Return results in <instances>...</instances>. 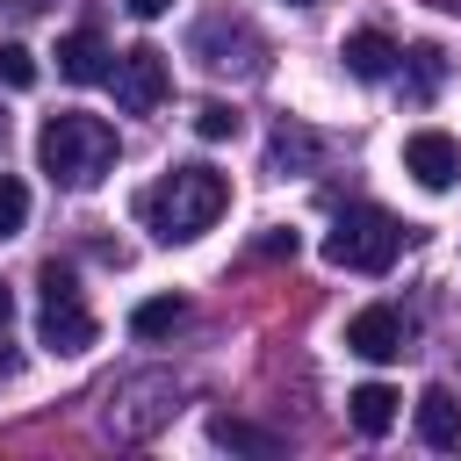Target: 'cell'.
<instances>
[{
	"mask_svg": "<svg viewBox=\"0 0 461 461\" xmlns=\"http://www.w3.org/2000/svg\"><path fill=\"white\" fill-rule=\"evenodd\" d=\"M223 209H230V180H223L216 166H173V173H158V180L137 194V223H144L158 245L202 238Z\"/></svg>",
	"mask_w": 461,
	"mask_h": 461,
	"instance_id": "1",
	"label": "cell"
},
{
	"mask_svg": "<svg viewBox=\"0 0 461 461\" xmlns=\"http://www.w3.org/2000/svg\"><path fill=\"white\" fill-rule=\"evenodd\" d=\"M50 0H0V22H29V14H43Z\"/></svg>",
	"mask_w": 461,
	"mask_h": 461,
	"instance_id": "22",
	"label": "cell"
},
{
	"mask_svg": "<svg viewBox=\"0 0 461 461\" xmlns=\"http://www.w3.org/2000/svg\"><path fill=\"white\" fill-rule=\"evenodd\" d=\"M403 173L439 194V187L461 180V144H454L447 130H411V137H403Z\"/></svg>",
	"mask_w": 461,
	"mask_h": 461,
	"instance_id": "8",
	"label": "cell"
},
{
	"mask_svg": "<svg viewBox=\"0 0 461 461\" xmlns=\"http://www.w3.org/2000/svg\"><path fill=\"white\" fill-rule=\"evenodd\" d=\"M209 439L216 447H230V454H259V461H274L281 454V432H267V425H252V418H209Z\"/></svg>",
	"mask_w": 461,
	"mask_h": 461,
	"instance_id": "14",
	"label": "cell"
},
{
	"mask_svg": "<svg viewBox=\"0 0 461 461\" xmlns=\"http://www.w3.org/2000/svg\"><path fill=\"white\" fill-rule=\"evenodd\" d=\"M418 439L425 447H461V403H454V389H425L418 396Z\"/></svg>",
	"mask_w": 461,
	"mask_h": 461,
	"instance_id": "12",
	"label": "cell"
},
{
	"mask_svg": "<svg viewBox=\"0 0 461 461\" xmlns=\"http://www.w3.org/2000/svg\"><path fill=\"white\" fill-rule=\"evenodd\" d=\"M194 58L209 65V72H267V43H259V29L252 22H238V14H209L202 29H194Z\"/></svg>",
	"mask_w": 461,
	"mask_h": 461,
	"instance_id": "6",
	"label": "cell"
},
{
	"mask_svg": "<svg viewBox=\"0 0 461 461\" xmlns=\"http://www.w3.org/2000/svg\"><path fill=\"white\" fill-rule=\"evenodd\" d=\"M259 252H267V259H281V252L295 259V230H267V238H259Z\"/></svg>",
	"mask_w": 461,
	"mask_h": 461,
	"instance_id": "21",
	"label": "cell"
},
{
	"mask_svg": "<svg viewBox=\"0 0 461 461\" xmlns=\"http://www.w3.org/2000/svg\"><path fill=\"white\" fill-rule=\"evenodd\" d=\"M108 79H115V108L122 115H151L158 101H166V50H151V43H137V50H122L115 65H108Z\"/></svg>",
	"mask_w": 461,
	"mask_h": 461,
	"instance_id": "7",
	"label": "cell"
},
{
	"mask_svg": "<svg viewBox=\"0 0 461 461\" xmlns=\"http://www.w3.org/2000/svg\"><path fill=\"white\" fill-rule=\"evenodd\" d=\"M295 7H317V0H295Z\"/></svg>",
	"mask_w": 461,
	"mask_h": 461,
	"instance_id": "25",
	"label": "cell"
},
{
	"mask_svg": "<svg viewBox=\"0 0 461 461\" xmlns=\"http://www.w3.org/2000/svg\"><path fill=\"white\" fill-rule=\"evenodd\" d=\"M36 339H43L50 353H86V346H94V310H86L79 281H72L58 259L43 267V317H36Z\"/></svg>",
	"mask_w": 461,
	"mask_h": 461,
	"instance_id": "5",
	"label": "cell"
},
{
	"mask_svg": "<svg viewBox=\"0 0 461 461\" xmlns=\"http://www.w3.org/2000/svg\"><path fill=\"white\" fill-rule=\"evenodd\" d=\"M115 122H101V115H79V108H58V115H43V130H36V166L50 173V187H101L108 180V166H115Z\"/></svg>",
	"mask_w": 461,
	"mask_h": 461,
	"instance_id": "2",
	"label": "cell"
},
{
	"mask_svg": "<svg viewBox=\"0 0 461 461\" xmlns=\"http://www.w3.org/2000/svg\"><path fill=\"white\" fill-rule=\"evenodd\" d=\"M0 86H14V94L36 86V58H29L22 43H0Z\"/></svg>",
	"mask_w": 461,
	"mask_h": 461,
	"instance_id": "18",
	"label": "cell"
},
{
	"mask_svg": "<svg viewBox=\"0 0 461 461\" xmlns=\"http://www.w3.org/2000/svg\"><path fill=\"white\" fill-rule=\"evenodd\" d=\"M288 158H317V137L281 122V130H274V166H288Z\"/></svg>",
	"mask_w": 461,
	"mask_h": 461,
	"instance_id": "19",
	"label": "cell"
},
{
	"mask_svg": "<svg viewBox=\"0 0 461 461\" xmlns=\"http://www.w3.org/2000/svg\"><path fill=\"white\" fill-rule=\"evenodd\" d=\"M194 137H209V144L238 137V108H230V101H202V108H194Z\"/></svg>",
	"mask_w": 461,
	"mask_h": 461,
	"instance_id": "17",
	"label": "cell"
},
{
	"mask_svg": "<svg viewBox=\"0 0 461 461\" xmlns=\"http://www.w3.org/2000/svg\"><path fill=\"white\" fill-rule=\"evenodd\" d=\"M166 7H173V0H130V14H144V22H158Z\"/></svg>",
	"mask_w": 461,
	"mask_h": 461,
	"instance_id": "23",
	"label": "cell"
},
{
	"mask_svg": "<svg viewBox=\"0 0 461 461\" xmlns=\"http://www.w3.org/2000/svg\"><path fill=\"white\" fill-rule=\"evenodd\" d=\"M173 411H180V382H173V375H130V382L108 396L101 432L130 447V439H151V432H158Z\"/></svg>",
	"mask_w": 461,
	"mask_h": 461,
	"instance_id": "4",
	"label": "cell"
},
{
	"mask_svg": "<svg viewBox=\"0 0 461 461\" xmlns=\"http://www.w3.org/2000/svg\"><path fill=\"white\" fill-rule=\"evenodd\" d=\"M339 58H346V72H353V79H389L403 50H396L382 29H353V36L339 43Z\"/></svg>",
	"mask_w": 461,
	"mask_h": 461,
	"instance_id": "11",
	"label": "cell"
},
{
	"mask_svg": "<svg viewBox=\"0 0 461 461\" xmlns=\"http://www.w3.org/2000/svg\"><path fill=\"white\" fill-rule=\"evenodd\" d=\"M411 86H418V94H432V86H439V50H432V43H418V50H411Z\"/></svg>",
	"mask_w": 461,
	"mask_h": 461,
	"instance_id": "20",
	"label": "cell"
},
{
	"mask_svg": "<svg viewBox=\"0 0 461 461\" xmlns=\"http://www.w3.org/2000/svg\"><path fill=\"white\" fill-rule=\"evenodd\" d=\"M7 317H14V288L0 281V324H7Z\"/></svg>",
	"mask_w": 461,
	"mask_h": 461,
	"instance_id": "24",
	"label": "cell"
},
{
	"mask_svg": "<svg viewBox=\"0 0 461 461\" xmlns=\"http://www.w3.org/2000/svg\"><path fill=\"white\" fill-rule=\"evenodd\" d=\"M396 252H403V223L382 202H346L324 230V259L346 267V274H382Z\"/></svg>",
	"mask_w": 461,
	"mask_h": 461,
	"instance_id": "3",
	"label": "cell"
},
{
	"mask_svg": "<svg viewBox=\"0 0 461 461\" xmlns=\"http://www.w3.org/2000/svg\"><path fill=\"white\" fill-rule=\"evenodd\" d=\"M346 346H353L360 360H396V353H403V317H396L389 303H367V310L346 324Z\"/></svg>",
	"mask_w": 461,
	"mask_h": 461,
	"instance_id": "9",
	"label": "cell"
},
{
	"mask_svg": "<svg viewBox=\"0 0 461 461\" xmlns=\"http://www.w3.org/2000/svg\"><path fill=\"white\" fill-rule=\"evenodd\" d=\"M396 403H403V396H396L389 382H360V389L346 396V418H353V425H360L367 439H382V432L396 425Z\"/></svg>",
	"mask_w": 461,
	"mask_h": 461,
	"instance_id": "13",
	"label": "cell"
},
{
	"mask_svg": "<svg viewBox=\"0 0 461 461\" xmlns=\"http://www.w3.org/2000/svg\"><path fill=\"white\" fill-rule=\"evenodd\" d=\"M22 223H29V187L0 173V238H22Z\"/></svg>",
	"mask_w": 461,
	"mask_h": 461,
	"instance_id": "16",
	"label": "cell"
},
{
	"mask_svg": "<svg viewBox=\"0 0 461 461\" xmlns=\"http://www.w3.org/2000/svg\"><path fill=\"white\" fill-rule=\"evenodd\" d=\"M180 324H187V303H180V295H151V303L130 310V331H137V339H166V331H180Z\"/></svg>",
	"mask_w": 461,
	"mask_h": 461,
	"instance_id": "15",
	"label": "cell"
},
{
	"mask_svg": "<svg viewBox=\"0 0 461 461\" xmlns=\"http://www.w3.org/2000/svg\"><path fill=\"white\" fill-rule=\"evenodd\" d=\"M58 79H72V86H94V79H108V43H101L94 29H72V36H58Z\"/></svg>",
	"mask_w": 461,
	"mask_h": 461,
	"instance_id": "10",
	"label": "cell"
}]
</instances>
